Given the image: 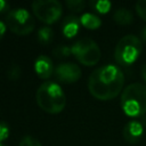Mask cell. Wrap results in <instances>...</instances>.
Here are the masks:
<instances>
[{
  "label": "cell",
  "mask_w": 146,
  "mask_h": 146,
  "mask_svg": "<svg viewBox=\"0 0 146 146\" xmlns=\"http://www.w3.org/2000/svg\"><path fill=\"white\" fill-rule=\"evenodd\" d=\"M136 11L144 21H146V0H139L136 3Z\"/></svg>",
  "instance_id": "ffe728a7"
},
{
  "label": "cell",
  "mask_w": 146,
  "mask_h": 146,
  "mask_svg": "<svg viewBox=\"0 0 146 146\" xmlns=\"http://www.w3.org/2000/svg\"><path fill=\"white\" fill-rule=\"evenodd\" d=\"M124 74L114 64L103 65L90 74L88 79L89 92L99 100H110L122 92Z\"/></svg>",
  "instance_id": "6da1fadb"
},
{
  "label": "cell",
  "mask_w": 146,
  "mask_h": 146,
  "mask_svg": "<svg viewBox=\"0 0 146 146\" xmlns=\"http://www.w3.org/2000/svg\"><path fill=\"white\" fill-rule=\"evenodd\" d=\"M140 36H141V40H143L144 42H146V26L141 30V32H140Z\"/></svg>",
  "instance_id": "d4e9b609"
},
{
  "label": "cell",
  "mask_w": 146,
  "mask_h": 146,
  "mask_svg": "<svg viewBox=\"0 0 146 146\" xmlns=\"http://www.w3.org/2000/svg\"><path fill=\"white\" fill-rule=\"evenodd\" d=\"M52 54L55 57L57 58H63V57H68L72 54V49L68 46H64V44H59L57 47L54 48Z\"/></svg>",
  "instance_id": "2e32d148"
},
{
  "label": "cell",
  "mask_w": 146,
  "mask_h": 146,
  "mask_svg": "<svg viewBox=\"0 0 146 146\" xmlns=\"http://www.w3.org/2000/svg\"><path fill=\"white\" fill-rule=\"evenodd\" d=\"M54 39V31L51 27L44 26L38 31V41L41 44H49Z\"/></svg>",
  "instance_id": "5bb4252c"
},
{
  "label": "cell",
  "mask_w": 146,
  "mask_h": 146,
  "mask_svg": "<svg viewBox=\"0 0 146 146\" xmlns=\"http://www.w3.org/2000/svg\"><path fill=\"white\" fill-rule=\"evenodd\" d=\"M6 25L17 35H27L34 30L35 21L26 9L15 8L7 13Z\"/></svg>",
  "instance_id": "5b68a950"
},
{
  "label": "cell",
  "mask_w": 146,
  "mask_h": 146,
  "mask_svg": "<svg viewBox=\"0 0 146 146\" xmlns=\"http://www.w3.org/2000/svg\"><path fill=\"white\" fill-rule=\"evenodd\" d=\"M65 3L67 6V8L74 13L82 11L86 7V2L83 0H67Z\"/></svg>",
  "instance_id": "e0dca14e"
},
{
  "label": "cell",
  "mask_w": 146,
  "mask_h": 146,
  "mask_svg": "<svg viewBox=\"0 0 146 146\" xmlns=\"http://www.w3.org/2000/svg\"><path fill=\"white\" fill-rule=\"evenodd\" d=\"M34 71L40 79H49L55 72L54 63L48 56L40 55L34 62Z\"/></svg>",
  "instance_id": "30bf717a"
},
{
  "label": "cell",
  "mask_w": 146,
  "mask_h": 146,
  "mask_svg": "<svg viewBox=\"0 0 146 146\" xmlns=\"http://www.w3.org/2000/svg\"><path fill=\"white\" fill-rule=\"evenodd\" d=\"M6 30H7L6 23H3L2 21H0V41H1V39L3 38V35H5V33H6Z\"/></svg>",
  "instance_id": "7402d4cb"
},
{
  "label": "cell",
  "mask_w": 146,
  "mask_h": 146,
  "mask_svg": "<svg viewBox=\"0 0 146 146\" xmlns=\"http://www.w3.org/2000/svg\"><path fill=\"white\" fill-rule=\"evenodd\" d=\"M80 25H81V22H80V18L74 16V15H70L67 16L64 21H63V24H62V31H63V34L71 39L73 36H75L79 32V29H80Z\"/></svg>",
  "instance_id": "8fae6325"
},
{
  "label": "cell",
  "mask_w": 146,
  "mask_h": 146,
  "mask_svg": "<svg viewBox=\"0 0 146 146\" xmlns=\"http://www.w3.org/2000/svg\"><path fill=\"white\" fill-rule=\"evenodd\" d=\"M90 6L97 11V13H100V14H106L110 11L111 7H112V3L107 0H94V1H90Z\"/></svg>",
  "instance_id": "9a60e30c"
},
{
  "label": "cell",
  "mask_w": 146,
  "mask_h": 146,
  "mask_svg": "<svg viewBox=\"0 0 146 146\" xmlns=\"http://www.w3.org/2000/svg\"><path fill=\"white\" fill-rule=\"evenodd\" d=\"M55 76L58 81L64 83L76 82L81 78V68L74 63H60L55 67Z\"/></svg>",
  "instance_id": "9c48e42d"
},
{
  "label": "cell",
  "mask_w": 146,
  "mask_h": 146,
  "mask_svg": "<svg viewBox=\"0 0 146 146\" xmlns=\"http://www.w3.org/2000/svg\"><path fill=\"white\" fill-rule=\"evenodd\" d=\"M0 146H6V145H3V144H1V143H0Z\"/></svg>",
  "instance_id": "484cf974"
},
{
  "label": "cell",
  "mask_w": 146,
  "mask_h": 146,
  "mask_svg": "<svg viewBox=\"0 0 146 146\" xmlns=\"http://www.w3.org/2000/svg\"><path fill=\"white\" fill-rule=\"evenodd\" d=\"M146 130V116H141L138 119L130 120L123 128L122 135L127 143L129 144H136L138 143Z\"/></svg>",
  "instance_id": "ba28073f"
},
{
  "label": "cell",
  "mask_w": 146,
  "mask_h": 146,
  "mask_svg": "<svg viewBox=\"0 0 146 146\" xmlns=\"http://www.w3.org/2000/svg\"><path fill=\"white\" fill-rule=\"evenodd\" d=\"M80 22L88 30H97L102 25V19L97 15L91 13H84L80 17Z\"/></svg>",
  "instance_id": "4fadbf2b"
},
{
  "label": "cell",
  "mask_w": 146,
  "mask_h": 146,
  "mask_svg": "<svg viewBox=\"0 0 146 146\" xmlns=\"http://www.w3.org/2000/svg\"><path fill=\"white\" fill-rule=\"evenodd\" d=\"M8 8H9V3L5 0H0V13L8 10Z\"/></svg>",
  "instance_id": "603a6c76"
},
{
  "label": "cell",
  "mask_w": 146,
  "mask_h": 146,
  "mask_svg": "<svg viewBox=\"0 0 146 146\" xmlns=\"http://www.w3.org/2000/svg\"><path fill=\"white\" fill-rule=\"evenodd\" d=\"M35 99L39 107L49 114L60 113L66 104L65 94L55 81L43 82L36 90Z\"/></svg>",
  "instance_id": "7a4b0ae2"
},
{
  "label": "cell",
  "mask_w": 146,
  "mask_h": 146,
  "mask_svg": "<svg viewBox=\"0 0 146 146\" xmlns=\"http://www.w3.org/2000/svg\"><path fill=\"white\" fill-rule=\"evenodd\" d=\"M32 11L39 21L52 24L60 18L63 7L57 0H38L32 2Z\"/></svg>",
  "instance_id": "52a82bcc"
},
{
  "label": "cell",
  "mask_w": 146,
  "mask_h": 146,
  "mask_svg": "<svg viewBox=\"0 0 146 146\" xmlns=\"http://www.w3.org/2000/svg\"><path fill=\"white\" fill-rule=\"evenodd\" d=\"M21 67H19V65H17V64H13L9 68H8V78L10 79V80H13V81H16L17 79H19V76H21Z\"/></svg>",
  "instance_id": "ac0fdd59"
},
{
  "label": "cell",
  "mask_w": 146,
  "mask_h": 146,
  "mask_svg": "<svg viewBox=\"0 0 146 146\" xmlns=\"http://www.w3.org/2000/svg\"><path fill=\"white\" fill-rule=\"evenodd\" d=\"M113 19L119 25H129L133 22V15L128 8H117L113 14Z\"/></svg>",
  "instance_id": "7c38bea8"
},
{
  "label": "cell",
  "mask_w": 146,
  "mask_h": 146,
  "mask_svg": "<svg viewBox=\"0 0 146 146\" xmlns=\"http://www.w3.org/2000/svg\"><path fill=\"white\" fill-rule=\"evenodd\" d=\"M19 146H41V144L36 138H34L32 136H25L21 140Z\"/></svg>",
  "instance_id": "d6986e66"
},
{
  "label": "cell",
  "mask_w": 146,
  "mask_h": 146,
  "mask_svg": "<svg viewBox=\"0 0 146 146\" xmlns=\"http://www.w3.org/2000/svg\"><path fill=\"white\" fill-rule=\"evenodd\" d=\"M141 50V40L137 35L127 34L116 43L114 49V58L117 64L122 66H130L138 59Z\"/></svg>",
  "instance_id": "277c9868"
},
{
  "label": "cell",
  "mask_w": 146,
  "mask_h": 146,
  "mask_svg": "<svg viewBox=\"0 0 146 146\" xmlns=\"http://www.w3.org/2000/svg\"><path fill=\"white\" fill-rule=\"evenodd\" d=\"M71 49L74 57L86 66L96 65L102 56L99 46L89 38H83L78 40L71 47Z\"/></svg>",
  "instance_id": "8992f818"
},
{
  "label": "cell",
  "mask_w": 146,
  "mask_h": 146,
  "mask_svg": "<svg viewBox=\"0 0 146 146\" xmlns=\"http://www.w3.org/2000/svg\"><path fill=\"white\" fill-rule=\"evenodd\" d=\"M9 136V127L5 122H0V143L6 140Z\"/></svg>",
  "instance_id": "44dd1931"
},
{
  "label": "cell",
  "mask_w": 146,
  "mask_h": 146,
  "mask_svg": "<svg viewBox=\"0 0 146 146\" xmlns=\"http://www.w3.org/2000/svg\"><path fill=\"white\" fill-rule=\"evenodd\" d=\"M121 108L130 117H141L146 113V84L135 82L121 92Z\"/></svg>",
  "instance_id": "3957f363"
},
{
  "label": "cell",
  "mask_w": 146,
  "mask_h": 146,
  "mask_svg": "<svg viewBox=\"0 0 146 146\" xmlns=\"http://www.w3.org/2000/svg\"><path fill=\"white\" fill-rule=\"evenodd\" d=\"M140 73H141V78H143V80L146 82V63L143 65V67H141V71H140Z\"/></svg>",
  "instance_id": "cb8c5ba5"
}]
</instances>
